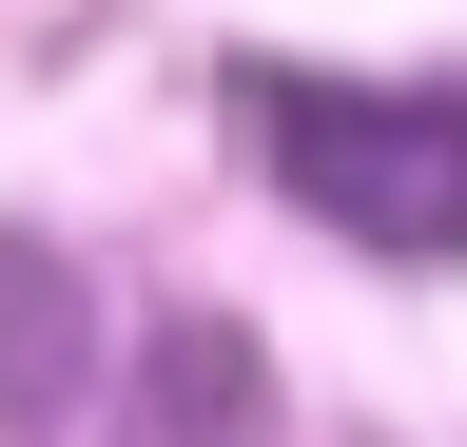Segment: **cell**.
I'll return each mask as SVG.
<instances>
[{
    "label": "cell",
    "instance_id": "3",
    "mask_svg": "<svg viewBox=\"0 0 467 447\" xmlns=\"http://www.w3.org/2000/svg\"><path fill=\"white\" fill-rule=\"evenodd\" d=\"M117 447H273L254 330H234V311H175L156 350H137V428H117Z\"/></svg>",
    "mask_w": 467,
    "mask_h": 447
},
{
    "label": "cell",
    "instance_id": "2",
    "mask_svg": "<svg viewBox=\"0 0 467 447\" xmlns=\"http://www.w3.org/2000/svg\"><path fill=\"white\" fill-rule=\"evenodd\" d=\"M98 389V292L58 234H0V447H58Z\"/></svg>",
    "mask_w": 467,
    "mask_h": 447
},
{
    "label": "cell",
    "instance_id": "1",
    "mask_svg": "<svg viewBox=\"0 0 467 447\" xmlns=\"http://www.w3.org/2000/svg\"><path fill=\"white\" fill-rule=\"evenodd\" d=\"M254 156L312 234L448 272L467 253V97L448 78H254Z\"/></svg>",
    "mask_w": 467,
    "mask_h": 447
}]
</instances>
